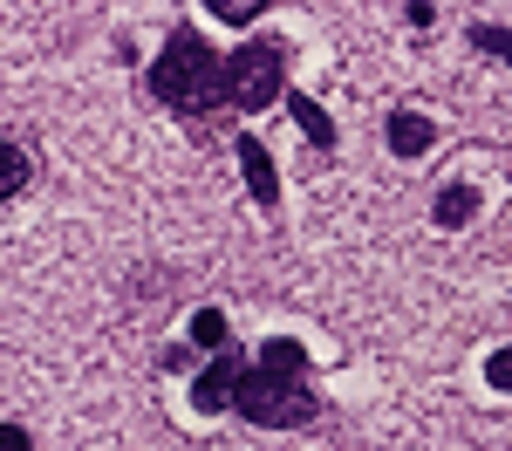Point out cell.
Masks as SVG:
<instances>
[{
    "mask_svg": "<svg viewBox=\"0 0 512 451\" xmlns=\"http://www.w3.org/2000/svg\"><path fill=\"white\" fill-rule=\"evenodd\" d=\"M233 410L246 424H260V431H294V424L315 417V397L294 376H280V369H246L233 390Z\"/></svg>",
    "mask_w": 512,
    "mask_h": 451,
    "instance_id": "7a4b0ae2",
    "label": "cell"
},
{
    "mask_svg": "<svg viewBox=\"0 0 512 451\" xmlns=\"http://www.w3.org/2000/svg\"><path fill=\"white\" fill-rule=\"evenodd\" d=\"M239 376H246V369H239L233 356H219V363L192 383V404L205 410V417H212V410H226V404H233V390H239Z\"/></svg>",
    "mask_w": 512,
    "mask_h": 451,
    "instance_id": "5b68a950",
    "label": "cell"
},
{
    "mask_svg": "<svg viewBox=\"0 0 512 451\" xmlns=\"http://www.w3.org/2000/svg\"><path fill=\"white\" fill-rule=\"evenodd\" d=\"M472 212H478V192H472V185H444V192H437V205H431L437 226H465Z\"/></svg>",
    "mask_w": 512,
    "mask_h": 451,
    "instance_id": "52a82bcc",
    "label": "cell"
},
{
    "mask_svg": "<svg viewBox=\"0 0 512 451\" xmlns=\"http://www.w3.org/2000/svg\"><path fill=\"white\" fill-rule=\"evenodd\" d=\"M485 376H492V390H506V397H512V349H499V356L485 363Z\"/></svg>",
    "mask_w": 512,
    "mask_h": 451,
    "instance_id": "5bb4252c",
    "label": "cell"
},
{
    "mask_svg": "<svg viewBox=\"0 0 512 451\" xmlns=\"http://www.w3.org/2000/svg\"><path fill=\"white\" fill-rule=\"evenodd\" d=\"M431 117H417V110H396L390 117V151L396 158H424V151H431Z\"/></svg>",
    "mask_w": 512,
    "mask_h": 451,
    "instance_id": "8992f818",
    "label": "cell"
},
{
    "mask_svg": "<svg viewBox=\"0 0 512 451\" xmlns=\"http://www.w3.org/2000/svg\"><path fill=\"white\" fill-rule=\"evenodd\" d=\"M280 96H287V48L280 41H239V55L226 62V103L267 110Z\"/></svg>",
    "mask_w": 512,
    "mask_h": 451,
    "instance_id": "3957f363",
    "label": "cell"
},
{
    "mask_svg": "<svg viewBox=\"0 0 512 451\" xmlns=\"http://www.w3.org/2000/svg\"><path fill=\"white\" fill-rule=\"evenodd\" d=\"M233 151H239V171H246L253 205H267V212H274V205H280V171H274V158H267V144H260V137H239Z\"/></svg>",
    "mask_w": 512,
    "mask_h": 451,
    "instance_id": "277c9868",
    "label": "cell"
},
{
    "mask_svg": "<svg viewBox=\"0 0 512 451\" xmlns=\"http://www.w3.org/2000/svg\"><path fill=\"white\" fill-rule=\"evenodd\" d=\"M226 335H233V328H226V315H219V308H205V315L192 322V342H198V349H226Z\"/></svg>",
    "mask_w": 512,
    "mask_h": 451,
    "instance_id": "8fae6325",
    "label": "cell"
},
{
    "mask_svg": "<svg viewBox=\"0 0 512 451\" xmlns=\"http://www.w3.org/2000/svg\"><path fill=\"white\" fill-rule=\"evenodd\" d=\"M205 7H212V14H219V21H253V14H260V7H267V0H205Z\"/></svg>",
    "mask_w": 512,
    "mask_h": 451,
    "instance_id": "7c38bea8",
    "label": "cell"
},
{
    "mask_svg": "<svg viewBox=\"0 0 512 451\" xmlns=\"http://www.w3.org/2000/svg\"><path fill=\"white\" fill-rule=\"evenodd\" d=\"M151 96H164L171 110H219L226 103V62L185 28L164 41V55L151 62Z\"/></svg>",
    "mask_w": 512,
    "mask_h": 451,
    "instance_id": "6da1fadb",
    "label": "cell"
},
{
    "mask_svg": "<svg viewBox=\"0 0 512 451\" xmlns=\"http://www.w3.org/2000/svg\"><path fill=\"white\" fill-rule=\"evenodd\" d=\"M21 185H28V151H21V144H7V137H0V199H14V192H21Z\"/></svg>",
    "mask_w": 512,
    "mask_h": 451,
    "instance_id": "9c48e42d",
    "label": "cell"
},
{
    "mask_svg": "<svg viewBox=\"0 0 512 451\" xmlns=\"http://www.w3.org/2000/svg\"><path fill=\"white\" fill-rule=\"evenodd\" d=\"M294 123L308 130V144H315V151H328V144H335V123H328V110H321L315 96H294Z\"/></svg>",
    "mask_w": 512,
    "mask_h": 451,
    "instance_id": "ba28073f",
    "label": "cell"
},
{
    "mask_svg": "<svg viewBox=\"0 0 512 451\" xmlns=\"http://www.w3.org/2000/svg\"><path fill=\"white\" fill-rule=\"evenodd\" d=\"M0 451H28V431L21 424H0Z\"/></svg>",
    "mask_w": 512,
    "mask_h": 451,
    "instance_id": "9a60e30c",
    "label": "cell"
},
{
    "mask_svg": "<svg viewBox=\"0 0 512 451\" xmlns=\"http://www.w3.org/2000/svg\"><path fill=\"white\" fill-rule=\"evenodd\" d=\"M472 41L485 48V55H499V62H512V28H472Z\"/></svg>",
    "mask_w": 512,
    "mask_h": 451,
    "instance_id": "4fadbf2b",
    "label": "cell"
},
{
    "mask_svg": "<svg viewBox=\"0 0 512 451\" xmlns=\"http://www.w3.org/2000/svg\"><path fill=\"white\" fill-rule=\"evenodd\" d=\"M260 363H267V369H280V376H301V369H308V356H301V342L274 335V342L260 349Z\"/></svg>",
    "mask_w": 512,
    "mask_h": 451,
    "instance_id": "30bf717a",
    "label": "cell"
}]
</instances>
